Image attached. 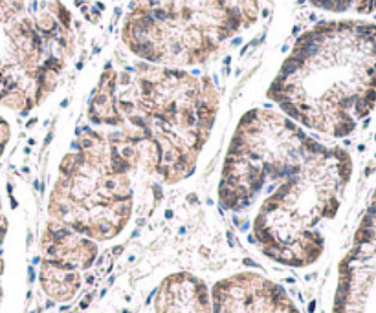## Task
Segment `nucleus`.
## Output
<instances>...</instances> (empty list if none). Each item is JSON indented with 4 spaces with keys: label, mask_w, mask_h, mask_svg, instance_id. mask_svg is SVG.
<instances>
[{
    "label": "nucleus",
    "mask_w": 376,
    "mask_h": 313,
    "mask_svg": "<svg viewBox=\"0 0 376 313\" xmlns=\"http://www.w3.org/2000/svg\"><path fill=\"white\" fill-rule=\"evenodd\" d=\"M219 114L208 77L136 61L107 64L86 117L114 134L136 171L175 185L195 173Z\"/></svg>",
    "instance_id": "obj_2"
},
{
    "label": "nucleus",
    "mask_w": 376,
    "mask_h": 313,
    "mask_svg": "<svg viewBox=\"0 0 376 313\" xmlns=\"http://www.w3.org/2000/svg\"><path fill=\"white\" fill-rule=\"evenodd\" d=\"M350 174L345 148L325 145L277 110L253 108L231 136L217 198L226 212L246 220L268 260L301 269L323 255L327 225Z\"/></svg>",
    "instance_id": "obj_1"
},
{
    "label": "nucleus",
    "mask_w": 376,
    "mask_h": 313,
    "mask_svg": "<svg viewBox=\"0 0 376 313\" xmlns=\"http://www.w3.org/2000/svg\"><path fill=\"white\" fill-rule=\"evenodd\" d=\"M75 50L61 0H0V106L28 114L57 88Z\"/></svg>",
    "instance_id": "obj_6"
},
{
    "label": "nucleus",
    "mask_w": 376,
    "mask_h": 313,
    "mask_svg": "<svg viewBox=\"0 0 376 313\" xmlns=\"http://www.w3.org/2000/svg\"><path fill=\"white\" fill-rule=\"evenodd\" d=\"M268 99L305 130L352 134L376 104V24L327 20L301 33Z\"/></svg>",
    "instance_id": "obj_3"
},
{
    "label": "nucleus",
    "mask_w": 376,
    "mask_h": 313,
    "mask_svg": "<svg viewBox=\"0 0 376 313\" xmlns=\"http://www.w3.org/2000/svg\"><path fill=\"white\" fill-rule=\"evenodd\" d=\"M332 313H376V187L339 262Z\"/></svg>",
    "instance_id": "obj_7"
},
{
    "label": "nucleus",
    "mask_w": 376,
    "mask_h": 313,
    "mask_svg": "<svg viewBox=\"0 0 376 313\" xmlns=\"http://www.w3.org/2000/svg\"><path fill=\"white\" fill-rule=\"evenodd\" d=\"M9 141H11V125L0 115V158L6 152Z\"/></svg>",
    "instance_id": "obj_13"
},
{
    "label": "nucleus",
    "mask_w": 376,
    "mask_h": 313,
    "mask_svg": "<svg viewBox=\"0 0 376 313\" xmlns=\"http://www.w3.org/2000/svg\"><path fill=\"white\" fill-rule=\"evenodd\" d=\"M132 173L136 167L109 130L84 128L59 163L48 216L98 243L114 240L134 211Z\"/></svg>",
    "instance_id": "obj_4"
},
{
    "label": "nucleus",
    "mask_w": 376,
    "mask_h": 313,
    "mask_svg": "<svg viewBox=\"0 0 376 313\" xmlns=\"http://www.w3.org/2000/svg\"><path fill=\"white\" fill-rule=\"evenodd\" d=\"M152 308L154 313H213L208 284L188 271L171 273L158 284Z\"/></svg>",
    "instance_id": "obj_10"
},
{
    "label": "nucleus",
    "mask_w": 376,
    "mask_h": 313,
    "mask_svg": "<svg viewBox=\"0 0 376 313\" xmlns=\"http://www.w3.org/2000/svg\"><path fill=\"white\" fill-rule=\"evenodd\" d=\"M2 299H4V289H2V282H0V306H2Z\"/></svg>",
    "instance_id": "obj_15"
},
{
    "label": "nucleus",
    "mask_w": 376,
    "mask_h": 313,
    "mask_svg": "<svg viewBox=\"0 0 376 313\" xmlns=\"http://www.w3.org/2000/svg\"><path fill=\"white\" fill-rule=\"evenodd\" d=\"M7 227H9V224H7L6 212H4V202H2V194H0V247L7 237Z\"/></svg>",
    "instance_id": "obj_14"
},
{
    "label": "nucleus",
    "mask_w": 376,
    "mask_h": 313,
    "mask_svg": "<svg viewBox=\"0 0 376 313\" xmlns=\"http://www.w3.org/2000/svg\"><path fill=\"white\" fill-rule=\"evenodd\" d=\"M213 313H299L283 286L257 271H239L213 284Z\"/></svg>",
    "instance_id": "obj_8"
},
{
    "label": "nucleus",
    "mask_w": 376,
    "mask_h": 313,
    "mask_svg": "<svg viewBox=\"0 0 376 313\" xmlns=\"http://www.w3.org/2000/svg\"><path fill=\"white\" fill-rule=\"evenodd\" d=\"M99 255V243L74 229L48 220L40 235V260H48L75 271L90 269Z\"/></svg>",
    "instance_id": "obj_9"
},
{
    "label": "nucleus",
    "mask_w": 376,
    "mask_h": 313,
    "mask_svg": "<svg viewBox=\"0 0 376 313\" xmlns=\"http://www.w3.org/2000/svg\"><path fill=\"white\" fill-rule=\"evenodd\" d=\"M257 17L259 0H130L121 40L140 61L186 70L208 63Z\"/></svg>",
    "instance_id": "obj_5"
},
{
    "label": "nucleus",
    "mask_w": 376,
    "mask_h": 313,
    "mask_svg": "<svg viewBox=\"0 0 376 313\" xmlns=\"http://www.w3.org/2000/svg\"><path fill=\"white\" fill-rule=\"evenodd\" d=\"M312 6L331 13H367L376 11V0H308Z\"/></svg>",
    "instance_id": "obj_12"
},
{
    "label": "nucleus",
    "mask_w": 376,
    "mask_h": 313,
    "mask_svg": "<svg viewBox=\"0 0 376 313\" xmlns=\"http://www.w3.org/2000/svg\"><path fill=\"white\" fill-rule=\"evenodd\" d=\"M39 286L50 301L70 302L83 288V273L48 260H40Z\"/></svg>",
    "instance_id": "obj_11"
}]
</instances>
